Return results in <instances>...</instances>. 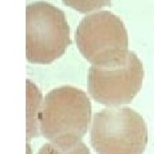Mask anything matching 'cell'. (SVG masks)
I'll return each instance as SVG.
<instances>
[{
  "instance_id": "cell-1",
  "label": "cell",
  "mask_w": 154,
  "mask_h": 154,
  "mask_svg": "<svg viewBox=\"0 0 154 154\" xmlns=\"http://www.w3.org/2000/svg\"><path fill=\"white\" fill-rule=\"evenodd\" d=\"M90 99L82 90L60 87L45 97L37 119L41 134L50 142L70 146L82 141L91 122Z\"/></svg>"
},
{
  "instance_id": "cell-2",
  "label": "cell",
  "mask_w": 154,
  "mask_h": 154,
  "mask_svg": "<svg viewBox=\"0 0 154 154\" xmlns=\"http://www.w3.org/2000/svg\"><path fill=\"white\" fill-rule=\"evenodd\" d=\"M148 142L144 118L128 107H110L96 112L91 144L98 154H143Z\"/></svg>"
},
{
  "instance_id": "cell-3",
  "label": "cell",
  "mask_w": 154,
  "mask_h": 154,
  "mask_svg": "<svg viewBox=\"0 0 154 154\" xmlns=\"http://www.w3.org/2000/svg\"><path fill=\"white\" fill-rule=\"evenodd\" d=\"M27 59L50 63L58 59L71 44L65 15L47 2H35L26 8Z\"/></svg>"
},
{
  "instance_id": "cell-4",
  "label": "cell",
  "mask_w": 154,
  "mask_h": 154,
  "mask_svg": "<svg viewBox=\"0 0 154 154\" xmlns=\"http://www.w3.org/2000/svg\"><path fill=\"white\" fill-rule=\"evenodd\" d=\"M75 41L82 55L93 65L121 62L128 53L126 28L119 17L108 11L84 17L77 27Z\"/></svg>"
},
{
  "instance_id": "cell-5",
  "label": "cell",
  "mask_w": 154,
  "mask_h": 154,
  "mask_svg": "<svg viewBox=\"0 0 154 154\" xmlns=\"http://www.w3.org/2000/svg\"><path fill=\"white\" fill-rule=\"evenodd\" d=\"M144 69L135 53L128 51L121 62L92 65L88 70V89L99 104L116 107L128 104L142 87Z\"/></svg>"
},
{
  "instance_id": "cell-6",
  "label": "cell",
  "mask_w": 154,
  "mask_h": 154,
  "mask_svg": "<svg viewBox=\"0 0 154 154\" xmlns=\"http://www.w3.org/2000/svg\"><path fill=\"white\" fill-rule=\"evenodd\" d=\"M37 154H91L90 150L82 141L70 146H63L52 142L44 144Z\"/></svg>"
},
{
  "instance_id": "cell-7",
  "label": "cell",
  "mask_w": 154,
  "mask_h": 154,
  "mask_svg": "<svg viewBox=\"0 0 154 154\" xmlns=\"http://www.w3.org/2000/svg\"><path fill=\"white\" fill-rule=\"evenodd\" d=\"M111 0H63V4L82 14H87L110 5Z\"/></svg>"
}]
</instances>
